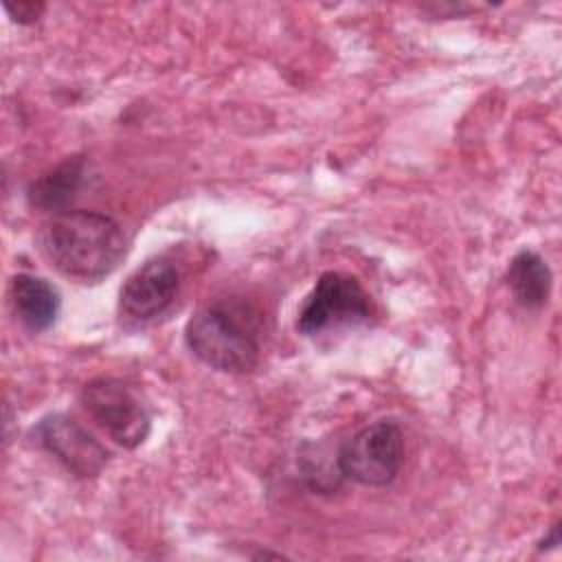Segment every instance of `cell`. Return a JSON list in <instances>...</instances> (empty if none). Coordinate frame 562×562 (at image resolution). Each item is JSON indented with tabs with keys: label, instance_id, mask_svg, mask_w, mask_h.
Segmentation results:
<instances>
[{
	"label": "cell",
	"instance_id": "1",
	"mask_svg": "<svg viewBox=\"0 0 562 562\" xmlns=\"http://www.w3.org/2000/svg\"><path fill=\"white\" fill-rule=\"evenodd\" d=\"M42 255L59 272L99 281L116 270L127 255V239L121 224L99 211L55 213L37 235Z\"/></svg>",
	"mask_w": 562,
	"mask_h": 562
},
{
	"label": "cell",
	"instance_id": "2",
	"mask_svg": "<svg viewBox=\"0 0 562 562\" xmlns=\"http://www.w3.org/2000/svg\"><path fill=\"white\" fill-rule=\"evenodd\" d=\"M184 342L200 362L222 373H246L259 360L255 336L217 303L191 314L184 327Z\"/></svg>",
	"mask_w": 562,
	"mask_h": 562
},
{
	"label": "cell",
	"instance_id": "3",
	"mask_svg": "<svg viewBox=\"0 0 562 562\" xmlns=\"http://www.w3.org/2000/svg\"><path fill=\"white\" fill-rule=\"evenodd\" d=\"M404 461V435L395 419H378L338 446L342 479L367 487L393 483Z\"/></svg>",
	"mask_w": 562,
	"mask_h": 562
},
{
	"label": "cell",
	"instance_id": "4",
	"mask_svg": "<svg viewBox=\"0 0 562 562\" xmlns=\"http://www.w3.org/2000/svg\"><path fill=\"white\" fill-rule=\"evenodd\" d=\"M79 400L116 446L134 450L147 439L151 417L136 393L121 380L94 378L81 389Z\"/></svg>",
	"mask_w": 562,
	"mask_h": 562
},
{
	"label": "cell",
	"instance_id": "5",
	"mask_svg": "<svg viewBox=\"0 0 562 562\" xmlns=\"http://www.w3.org/2000/svg\"><path fill=\"white\" fill-rule=\"evenodd\" d=\"M369 314V294L360 281L351 274L329 270L318 277L305 296L296 316V329L305 336H316L331 327L364 323Z\"/></svg>",
	"mask_w": 562,
	"mask_h": 562
},
{
	"label": "cell",
	"instance_id": "6",
	"mask_svg": "<svg viewBox=\"0 0 562 562\" xmlns=\"http://www.w3.org/2000/svg\"><path fill=\"white\" fill-rule=\"evenodd\" d=\"M33 439L79 479L101 474L110 459V452L66 413L44 415L33 428Z\"/></svg>",
	"mask_w": 562,
	"mask_h": 562
},
{
	"label": "cell",
	"instance_id": "7",
	"mask_svg": "<svg viewBox=\"0 0 562 562\" xmlns=\"http://www.w3.org/2000/svg\"><path fill=\"white\" fill-rule=\"evenodd\" d=\"M178 292V270L171 261L156 257L127 277L121 288V310L138 321L162 314Z\"/></svg>",
	"mask_w": 562,
	"mask_h": 562
},
{
	"label": "cell",
	"instance_id": "8",
	"mask_svg": "<svg viewBox=\"0 0 562 562\" xmlns=\"http://www.w3.org/2000/svg\"><path fill=\"white\" fill-rule=\"evenodd\" d=\"M11 303L15 316L31 334L50 329L61 307L59 292L46 279L29 272H20L11 279Z\"/></svg>",
	"mask_w": 562,
	"mask_h": 562
},
{
	"label": "cell",
	"instance_id": "9",
	"mask_svg": "<svg viewBox=\"0 0 562 562\" xmlns=\"http://www.w3.org/2000/svg\"><path fill=\"white\" fill-rule=\"evenodd\" d=\"M551 268L533 250H518L507 268V285L518 305L525 310H538L547 303L551 294Z\"/></svg>",
	"mask_w": 562,
	"mask_h": 562
},
{
	"label": "cell",
	"instance_id": "10",
	"mask_svg": "<svg viewBox=\"0 0 562 562\" xmlns=\"http://www.w3.org/2000/svg\"><path fill=\"white\" fill-rule=\"evenodd\" d=\"M83 176H86V160L81 156L66 158L53 171L37 178L29 187L26 195H29L31 206L61 213L64 206L79 191V187L83 182Z\"/></svg>",
	"mask_w": 562,
	"mask_h": 562
},
{
	"label": "cell",
	"instance_id": "11",
	"mask_svg": "<svg viewBox=\"0 0 562 562\" xmlns=\"http://www.w3.org/2000/svg\"><path fill=\"white\" fill-rule=\"evenodd\" d=\"M299 468L314 494H329L345 481L338 468V448L331 450L327 443H303Z\"/></svg>",
	"mask_w": 562,
	"mask_h": 562
},
{
	"label": "cell",
	"instance_id": "12",
	"mask_svg": "<svg viewBox=\"0 0 562 562\" xmlns=\"http://www.w3.org/2000/svg\"><path fill=\"white\" fill-rule=\"evenodd\" d=\"M4 9L20 24H31V22H35L42 15L44 4L42 2H18V4H7Z\"/></svg>",
	"mask_w": 562,
	"mask_h": 562
}]
</instances>
